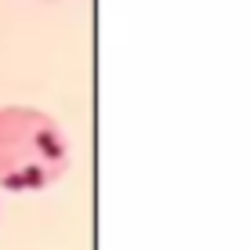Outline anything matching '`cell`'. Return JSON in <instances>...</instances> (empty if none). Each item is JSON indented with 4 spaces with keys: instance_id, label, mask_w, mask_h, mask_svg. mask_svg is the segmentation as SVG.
<instances>
[{
    "instance_id": "obj_1",
    "label": "cell",
    "mask_w": 250,
    "mask_h": 250,
    "mask_svg": "<svg viewBox=\"0 0 250 250\" xmlns=\"http://www.w3.org/2000/svg\"><path fill=\"white\" fill-rule=\"evenodd\" d=\"M69 167V142L55 116L29 105L0 109V188L37 192Z\"/></svg>"
}]
</instances>
